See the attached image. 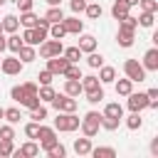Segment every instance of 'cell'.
Returning a JSON list of instances; mask_svg holds the SVG:
<instances>
[{
  "label": "cell",
  "mask_w": 158,
  "mask_h": 158,
  "mask_svg": "<svg viewBox=\"0 0 158 158\" xmlns=\"http://www.w3.org/2000/svg\"><path fill=\"white\" fill-rule=\"evenodd\" d=\"M79 116L77 111H57V118H54V131H64V133H72L79 128Z\"/></svg>",
  "instance_id": "6da1fadb"
},
{
  "label": "cell",
  "mask_w": 158,
  "mask_h": 158,
  "mask_svg": "<svg viewBox=\"0 0 158 158\" xmlns=\"http://www.w3.org/2000/svg\"><path fill=\"white\" fill-rule=\"evenodd\" d=\"M79 128H81V136L94 138V136L99 133V128H101V114H99V111H86L84 118L79 121Z\"/></svg>",
  "instance_id": "7a4b0ae2"
},
{
  "label": "cell",
  "mask_w": 158,
  "mask_h": 158,
  "mask_svg": "<svg viewBox=\"0 0 158 158\" xmlns=\"http://www.w3.org/2000/svg\"><path fill=\"white\" fill-rule=\"evenodd\" d=\"M123 74H126L133 84H136V81L141 84V81H146V74H148V72L143 69V64H141L138 59H126V62H123Z\"/></svg>",
  "instance_id": "3957f363"
},
{
  "label": "cell",
  "mask_w": 158,
  "mask_h": 158,
  "mask_svg": "<svg viewBox=\"0 0 158 158\" xmlns=\"http://www.w3.org/2000/svg\"><path fill=\"white\" fill-rule=\"evenodd\" d=\"M37 47H40V57H42V59H49V57H57V54L64 52L62 40H54V37H47V40L40 42Z\"/></svg>",
  "instance_id": "277c9868"
},
{
  "label": "cell",
  "mask_w": 158,
  "mask_h": 158,
  "mask_svg": "<svg viewBox=\"0 0 158 158\" xmlns=\"http://www.w3.org/2000/svg\"><path fill=\"white\" fill-rule=\"evenodd\" d=\"M35 141H40V148H42V151H49L59 138H57L54 126H42V123H40V131H37V138H35Z\"/></svg>",
  "instance_id": "5b68a950"
},
{
  "label": "cell",
  "mask_w": 158,
  "mask_h": 158,
  "mask_svg": "<svg viewBox=\"0 0 158 158\" xmlns=\"http://www.w3.org/2000/svg\"><path fill=\"white\" fill-rule=\"evenodd\" d=\"M22 69H25V64L20 62L17 54H12V57H2V62H0V72L7 74V77H17Z\"/></svg>",
  "instance_id": "8992f818"
},
{
  "label": "cell",
  "mask_w": 158,
  "mask_h": 158,
  "mask_svg": "<svg viewBox=\"0 0 158 158\" xmlns=\"http://www.w3.org/2000/svg\"><path fill=\"white\" fill-rule=\"evenodd\" d=\"M126 106H128V111H146L148 109V99H146V91H131L128 96H126Z\"/></svg>",
  "instance_id": "52a82bcc"
},
{
  "label": "cell",
  "mask_w": 158,
  "mask_h": 158,
  "mask_svg": "<svg viewBox=\"0 0 158 158\" xmlns=\"http://www.w3.org/2000/svg\"><path fill=\"white\" fill-rule=\"evenodd\" d=\"M49 104L54 106V111H77V106H79L77 99H74V96H67L64 91H62V94H54V99H52Z\"/></svg>",
  "instance_id": "ba28073f"
},
{
  "label": "cell",
  "mask_w": 158,
  "mask_h": 158,
  "mask_svg": "<svg viewBox=\"0 0 158 158\" xmlns=\"http://www.w3.org/2000/svg\"><path fill=\"white\" fill-rule=\"evenodd\" d=\"M69 64H72V62H69L64 54H57V57H49V59H47V69H49L54 77H57V74H64V69H67Z\"/></svg>",
  "instance_id": "9c48e42d"
},
{
  "label": "cell",
  "mask_w": 158,
  "mask_h": 158,
  "mask_svg": "<svg viewBox=\"0 0 158 158\" xmlns=\"http://www.w3.org/2000/svg\"><path fill=\"white\" fill-rule=\"evenodd\" d=\"M12 156H17V158H32V156H40V143L32 138V141H27V143H22L20 148H15V153Z\"/></svg>",
  "instance_id": "30bf717a"
},
{
  "label": "cell",
  "mask_w": 158,
  "mask_h": 158,
  "mask_svg": "<svg viewBox=\"0 0 158 158\" xmlns=\"http://www.w3.org/2000/svg\"><path fill=\"white\" fill-rule=\"evenodd\" d=\"M141 64H143L146 72H158V47H151V49L143 54Z\"/></svg>",
  "instance_id": "8fae6325"
},
{
  "label": "cell",
  "mask_w": 158,
  "mask_h": 158,
  "mask_svg": "<svg viewBox=\"0 0 158 158\" xmlns=\"http://www.w3.org/2000/svg\"><path fill=\"white\" fill-rule=\"evenodd\" d=\"M62 25H64L67 35H81V32H84V22H81L77 15H72V17H64V20H62Z\"/></svg>",
  "instance_id": "7c38bea8"
},
{
  "label": "cell",
  "mask_w": 158,
  "mask_h": 158,
  "mask_svg": "<svg viewBox=\"0 0 158 158\" xmlns=\"http://www.w3.org/2000/svg\"><path fill=\"white\" fill-rule=\"evenodd\" d=\"M133 40H136V32H133V30H123V27H118V32H116V42H118V47L128 49V47L133 44Z\"/></svg>",
  "instance_id": "4fadbf2b"
},
{
  "label": "cell",
  "mask_w": 158,
  "mask_h": 158,
  "mask_svg": "<svg viewBox=\"0 0 158 158\" xmlns=\"http://www.w3.org/2000/svg\"><path fill=\"white\" fill-rule=\"evenodd\" d=\"M104 84L99 81V77H94V74H89V77H81V94H89V91H96V89H101Z\"/></svg>",
  "instance_id": "5bb4252c"
},
{
  "label": "cell",
  "mask_w": 158,
  "mask_h": 158,
  "mask_svg": "<svg viewBox=\"0 0 158 158\" xmlns=\"http://www.w3.org/2000/svg\"><path fill=\"white\" fill-rule=\"evenodd\" d=\"M114 89H116L118 96H128V94L133 91V81H131L128 77H123V79H114Z\"/></svg>",
  "instance_id": "9a60e30c"
},
{
  "label": "cell",
  "mask_w": 158,
  "mask_h": 158,
  "mask_svg": "<svg viewBox=\"0 0 158 158\" xmlns=\"http://www.w3.org/2000/svg\"><path fill=\"white\" fill-rule=\"evenodd\" d=\"M131 12V5L126 2V0H114V5H111V15H114V20H121V17H126Z\"/></svg>",
  "instance_id": "2e32d148"
},
{
  "label": "cell",
  "mask_w": 158,
  "mask_h": 158,
  "mask_svg": "<svg viewBox=\"0 0 158 158\" xmlns=\"http://www.w3.org/2000/svg\"><path fill=\"white\" fill-rule=\"evenodd\" d=\"M77 47L81 49V54H89V52H94V49H96V37H94V35H81Z\"/></svg>",
  "instance_id": "e0dca14e"
},
{
  "label": "cell",
  "mask_w": 158,
  "mask_h": 158,
  "mask_svg": "<svg viewBox=\"0 0 158 158\" xmlns=\"http://www.w3.org/2000/svg\"><path fill=\"white\" fill-rule=\"evenodd\" d=\"M17 57H20V62H22V64H30V62H35V59H37V49H35L32 44H22V47H20V52H17Z\"/></svg>",
  "instance_id": "ac0fdd59"
},
{
  "label": "cell",
  "mask_w": 158,
  "mask_h": 158,
  "mask_svg": "<svg viewBox=\"0 0 158 158\" xmlns=\"http://www.w3.org/2000/svg\"><path fill=\"white\" fill-rule=\"evenodd\" d=\"M0 22H2V32H5V35H10V32H17V30H20V20H17V15H5Z\"/></svg>",
  "instance_id": "d6986e66"
},
{
  "label": "cell",
  "mask_w": 158,
  "mask_h": 158,
  "mask_svg": "<svg viewBox=\"0 0 158 158\" xmlns=\"http://www.w3.org/2000/svg\"><path fill=\"white\" fill-rule=\"evenodd\" d=\"M114 79H116V69L109 67V64H101L99 67V81L101 84H114Z\"/></svg>",
  "instance_id": "ffe728a7"
},
{
  "label": "cell",
  "mask_w": 158,
  "mask_h": 158,
  "mask_svg": "<svg viewBox=\"0 0 158 158\" xmlns=\"http://www.w3.org/2000/svg\"><path fill=\"white\" fill-rule=\"evenodd\" d=\"M64 94L77 99L81 94V79H64Z\"/></svg>",
  "instance_id": "44dd1931"
},
{
  "label": "cell",
  "mask_w": 158,
  "mask_h": 158,
  "mask_svg": "<svg viewBox=\"0 0 158 158\" xmlns=\"http://www.w3.org/2000/svg\"><path fill=\"white\" fill-rule=\"evenodd\" d=\"M89 156H94V158H116V148H111V146H91V151H89Z\"/></svg>",
  "instance_id": "7402d4cb"
},
{
  "label": "cell",
  "mask_w": 158,
  "mask_h": 158,
  "mask_svg": "<svg viewBox=\"0 0 158 158\" xmlns=\"http://www.w3.org/2000/svg\"><path fill=\"white\" fill-rule=\"evenodd\" d=\"M5 44H7V49H10L12 54H17V52H20V47H22L25 42H22V37H20L17 32H10V35L5 37Z\"/></svg>",
  "instance_id": "603a6c76"
},
{
  "label": "cell",
  "mask_w": 158,
  "mask_h": 158,
  "mask_svg": "<svg viewBox=\"0 0 158 158\" xmlns=\"http://www.w3.org/2000/svg\"><path fill=\"white\" fill-rule=\"evenodd\" d=\"M104 116H109V118H123V106L118 101H111V104L104 106Z\"/></svg>",
  "instance_id": "cb8c5ba5"
},
{
  "label": "cell",
  "mask_w": 158,
  "mask_h": 158,
  "mask_svg": "<svg viewBox=\"0 0 158 158\" xmlns=\"http://www.w3.org/2000/svg\"><path fill=\"white\" fill-rule=\"evenodd\" d=\"M89 151H91V138H89V136L74 141V153H77V156H89Z\"/></svg>",
  "instance_id": "d4e9b609"
},
{
  "label": "cell",
  "mask_w": 158,
  "mask_h": 158,
  "mask_svg": "<svg viewBox=\"0 0 158 158\" xmlns=\"http://www.w3.org/2000/svg\"><path fill=\"white\" fill-rule=\"evenodd\" d=\"M54 94H57V91L52 89V84H42V86L37 89V96H40V101H42V104H49V101L54 99Z\"/></svg>",
  "instance_id": "484cf974"
},
{
  "label": "cell",
  "mask_w": 158,
  "mask_h": 158,
  "mask_svg": "<svg viewBox=\"0 0 158 158\" xmlns=\"http://www.w3.org/2000/svg\"><path fill=\"white\" fill-rule=\"evenodd\" d=\"M141 126H143V118H141V114H138V111H131V114L126 116V128H128V131H138Z\"/></svg>",
  "instance_id": "4316f807"
},
{
  "label": "cell",
  "mask_w": 158,
  "mask_h": 158,
  "mask_svg": "<svg viewBox=\"0 0 158 158\" xmlns=\"http://www.w3.org/2000/svg\"><path fill=\"white\" fill-rule=\"evenodd\" d=\"M44 17L49 20V25H52V22H62V20H64V12H62V5H52V7H49V10L44 12Z\"/></svg>",
  "instance_id": "83f0119b"
},
{
  "label": "cell",
  "mask_w": 158,
  "mask_h": 158,
  "mask_svg": "<svg viewBox=\"0 0 158 158\" xmlns=\"http://www.w3.org/2000/svg\"><path fill=\"white\" fill-rule=\"evenodd\" d=\"M2 118H5L7 123H12V126H15V123H20L22 114H20V109H17V106H10V109H5V111H2Z\"/></svg>",
  "instance_id": "f1b7e54d"
},
{
  "label": "cell",
  "mask_w": 158,
  "mask_h": 158,
  "mask_svg": "<svg viewBox=\"0 0 158 158\" xmlns=\"http://www.w3.org/2000/svg\"><path fill=\"white\" fill-rule=\"evenodd\" d=\"M84 12H86V17H89V20H99V17L104 15V10H101V5H99V2H86Z\"/></svg>",
  "instance_id": "f546056e"
},
{
  "label": "cell",
  "mask_w": 158,
  "mask_h": 158,
  "mask_svg": "<svg viewBox=\"0 0 158 158\" xmlns=\"http://www.w3.org/2000/svg\"><path fill=\"white\" fill-rule=\"evenodd\" d=\"M37 17H40V15H35L32 10H27V12H20L17 20H20L22 27H35V25H37Z\"/></svg>",
  "instance_id": "4dcf8cb0"
},
{
  "label": "cell",
  "mask_w": 158,
  "mask_h": 158,
  "mask_svg": "<svg viewBox=\"0 0 158 158\" xmlns=\"http://www.w3.org/2000/svg\"><path fill=\"white\" fill-rule=\"evenodd\" d=\"M136 20H138V25H141V27L151 30V27H153V22H156V12H143V10H141V15H138Z\"/></svg>",
  "instance_id": "1f68e13d"
},
{
  "label": "cell",
  "mask_w": 158,
  "mask_h": 158,
  "mask_svg": "<svg viewBox=\"0 0 158 158\" xmlns=\"http://www.w3.org/2000/svg\"><path fill=\"white\" fill-rule=\"evenodd\" d=\"M62 54H64L72 64H79V59H81V49H79L77 44H74V47H64V52H62Z\"/></svg>",
  "instance_id": "d6a6232c"
},
{
  "label": "cell",
  "mask_w": 158,
  "mask_h": 158,
  "mask_svg": "<svg viewBox=\"0 0 158 158\" xmlns=\"http://www.w3.org/2000/svg\"><path fill=\"white\" fill-rule=\"evenodd\" d=\"M86 64H89L91 69H99V67L104 64V54H101V52H96V49H94V52H89V54H86Z\"/></svg>",
  "instance_id": "836d02e7"
},
{
  "label": "cell",
  "mask_w": 158,
  "mask_h": 158,
  "mask_svg": "<svg viewBox=\"0 0 158 158\" xmlns=\"http://www.w3.org/2000/svg\"><path fill=\"white\" fill-rule=\"evenodd\" d=\"M118 27H123V30H133V32H136V30H138V20L128 12L126 17H121V20H118Z\"/></svg>",
  "instance_id": "e575fe53"
},
{
  "label": "cell",
  "mask_w": 158,
  "mask_h": 158,
  "mask_svg": "<svg viewBox=\"0 0 158 158\" xmlns=\"http://www.w3.org/2000/svg\"><path fill=\"white\" fill-rule=\"evenodd\" d=\"M30 118L32 121H37V123H42L44 118H47V109L40 104V106H35V109H30Z\"/></svg>",
  "instance_id": "d590c367"
},
{
  "label": "cell",
  "mask_w": 158,
  "mask_h": 158,
  "mask_svg": "<svg viewBox=\"0 0 158 158\" xmlns=\"http://www.w3.org/2000/svg\"><path fill=\"white\" fill-rule=\"evenodd\" d=\"M64 35H67V30H64V25H62V22H52V25H49V37L62 40Z\"/></svg>",
  "instance_id": "8d00e7d4"
},
{
  "label": "cell",
  "mask_w": 158,
  "mask_h": 158,
  "mask_svg": "<svg viewBox=\"0 0 158 158\" xmlns=\"http://www.w3.org/2000/svg\"><path fill=\"white\" fill-rule=\"evenodd\" d=\"M44 153H47L49 158H64V156H67V148H64V146H62V143L57 141V143H54V146H52L49 151H44Z\"/></svg>",
  "instance_id": "74e56055"
},
{
  "label": "cell",
  "mask_w": 158,
  "mask_h": 158,
  "mask_svg": "<svg viewBox=\"0 0 158 158\" xmlns=\"http://www.w3.org/2000/svg\"><path fill=\"white\" fill-rule=\"evenodd\" d=\"M62 77H64V79H81V69H79V64H69V67L64 69Z\"/></svg>",
  "instance_id": "f35d334b"
},
{
  "label": "cell",
  "mask_w": 158,
  "mask_h": 158,
  "mask_svg": "<svg viewBox=\"0 0 158 158\" xmlns=\"http://www.w3.org/2000/svg\"><path fill=\"white\" fill-rule=\"evenodd\" d=\"M118 123H121V118H109V116L101 114V128H106V131H116Z\"/></svg>",
  "instance_id": "ab89813d"
},
{
  "label": "cell",
  "mask_w": 158,
  "mask_h": 158,
  "mask_svg": "<svg viewBox=\"0 0 158 158\" xmlns=\"http://www.w3.org/2000/svg\"><path fill=\"white\" fill-rule=\"evenodd\" d=\"M86 101H89L91 106H94V104H101V101H104V86L96 89V91H89V94H86Z\"/></svg>",
  "instance_id": "60d3db41"
},
{
  "label": "cell",
  "mask_w": 158,
  "mask_h": 158,
  "mask_svg": "<svg viewBox=\"0 0 158 158\" xmlns=\"http://www.w3.org/2000/svg\"><path fill=\"white\" fill-rule=\"evenodd\" d=\"M12 138H15V128H12V123L0 126V141H12Z\"/></svg>",
  "instance_id": "b9f144b4"
},
{
  "label": "cell",
  "mask_w": 158,
  "mask_h": 158,
  "mask_svg": "<svg viewBox=\"0 0 158 158\" xmlns=\"http://www.w3.org/2000/svg\"><path fill=\"white\" fill-rule=\"evenodd\" d=\"M25 96H27V94H25V89H22L20 84L10 89V99H12V101H17V104H22V99H25Z\"/></svg>",
  "instance_id": "7bdbcfd3"
},
{
  "label": "cell",
  "mask_w": 158,
  "mask_h": 158,
  "mask_svg": "<svg viewBox=\"0 0 158 158\" xmlns=\"http://www.w3.org/2000/svg\"><path fill=\"white\" fill-rule=\"evenodd\" d=\"M40 104H42V101H40V96H37V94H27V96L22 99V104H20V106H27V109H35V106H40Z\"/></svg>",
  "instance_id": "ee69618b"
},
{
  "label": "cell",
  "mask_w": 158,
  "mask_h": 158,
  "mask_svg": "<svg viewBox=\"0 0 158 158\" xmlns=\"http://www.w3.org/2000/svg\"><path fill=\"white\" fill-rule=\"evenodd\" d=\"M143 12H158V0H138Z\"/></svg>",
  "instance_id": "f6af8a7d"
},
{
  "label": "cell",
  "mask_w": 158,
  "mask_h": 158,
  "mask_svg": "<svg viewBox=\"0 0 158 158\" xmlns=\"http://www.w3.org/2000/svg\"><path fill=\"white\" fill-rule=\"evenodd\" d=\"M12 153H15L12 141H0V158H7V156H12Z\"/></svg>",
  "instance_id": "bcb514c9"
},
{
  "label": "cell",
  "mask_w": 158,
  "mask_h": 158,
  "mask_svg": "<svg viewBox=\"0 0 158 158\" xmlns=\"http://www.w3.org/2000/svg\"><path fill=\"white\" fill-rule=\"evenodd\" d=\"M146 99H148V109H158V89H148Z\"/></svg>",
  "instance_id": "7dc6e473"
},
{
  "label": "cell",
  "mask_w": 158,
  "mask_h": 158,
  "mask_svg": "<svg viewBox=\"0 0 158 158\" xmlns=\"http://www.w3.org/2000/svg\"><path fill=\"white\" fill-rule=\"evenodd\" d=\"M37 131H40V123H37V121L25 123V136H27V138H37Z\"/></svg>",
  "instance_id": "c3c4849f"
},
{
  "label": "cell",
  "mask_w": 158,
  "mask_h": 158,
  "mask_svg": "<svg viewBox=\"0 0 158 158\" xmlns=\"http://www.w3.org/2000/svg\"><path fill=\"white\" fill-rule=\"evenodd\" d=\"M37 79H40V86H42V84H52V79H54V74H52L49 69H42V72L37 74Z\"/></svg>",
  "instance_id": "681fc988"
},
{
  "label": "cell",
  "mask_w": 158,
  "mask_h": 158,
  "mask_svg": "<svg viewBox=\"0 0 158 158\" xmlns=\"http://www.w3.org/2000/svg\"><path fill=\"white\" fill-rule=\"evenodd\" d=\"M69 7H72V12H74V15H79V12H84L86 0H69Z\"/></svg>",
  "instance_id": "f907efd6"
},
{
  "label": "cell",
  "mask_w": 158,
  "mask_h": 158,
  "mask_svg": "<svg viewBox=\"0 0 158 158\" xmlns=\"http://www.w3.org/2000/svg\"><path fill=\"white\" fill-rule=\"evenodd\" d=\"M15 2H17L20 12H27V10H32V5H35V0H15Z\"/></svg>",
  "instance_id": "816d5d0a"
},
{
  "label": "cell",
  "mask_w": 158,
  "mask_h": 158,
  "mask_svg": "<svg viewBox=\"0 0 158 158\" xmlns=\"http://www.w3.org/2000/svg\"><path fill=\"white\" fill-rule=\"evenodd\" d=\"M22 89H25V94H37V89H40V86H37L35 81H25V84H22Z\"/></svg>",
  "instance_id": "f5cc1de1"
},
{
  "label": "cell",
  "mask_w": 158,
  "mask_h": 158,
  "mask_svg": "<svg viewBox=\"0 0 158 158\" xmlns=\"http://www.w3.org/2000/svg\"><path fill=\"white\" fill-rule=\"evenodd\" d=\"M5 37H7V35H5V32H0V54L7 49V44H5Z\"/></svg>",
  "instance_id": "db71d44e"
},
{
  "label": "cell",
  "mask_w": 158,
  "mask_h": 158,
  "mask_svg": "<svg viewBox=\"0 0 158 158\" xmlns=\"http://www.w3.org/2000/svg\"><path fill=\"white\" fill-rule=\"evenodd\" d=\"M151 153H153V156H158V138H153V141H151Z\"/></svg>",
  "instance_id": "11a10c76"
},
{
  "label": "cell",
  "mask_w": 158,
  "mask_h": 158,
  "mask_svg": "<svg viewBox=\"0 0 158 158\" xmlns=\"http://www.w3.org/2000/svg\"><path fill=\"white\" fill-rule=\"evenodd\" d=\"M47 5L52 7V5H62V0H47Z\"/></svg>",
  "instance_id": "9f6ffc18"
},
{
  "label": "cell",
  "mask_w": 158,
  "mask_h": 158,
  "mask_svg": "<svg viewBox=\"0 0 158 158\" xmlns=\"http://www.w3.org/2000/svg\"><path fill=\"white\" fill-rule=\"evenodd\" d=\"M126 2H128L131 7H136V5H138V0H126Z\"/></svg>",
  "instance_id": "6f0895ef"
},
{
  "label": "cell",
  "mask_w": 158,
  "mask_h": 158,
  "mask_svg": "<svg viewBox=\"0 0 158 158\" xmlns=\"http://www.w3.org/2000/svg\"><path fill=\"white\" fill-rule=\"evenodd\" d=\"M2 111H5V109H2V106H0V118H2Z\"/></svg>",
  "instance_id": "680465c9"
},
{
  "label": "cell",
  "mask_w": 158,
  "mask_h": 158,
  "mask_svg": "<svg viewBox=\"0 0 158 158\" xmlns=\"http://www.w3.org/2000/svg\"><path fill=\"white\" fill-rule=\"evenodd\" d=\"M0 32H2V22H0Z\"/></svg>",
  "instance_id": "91938a15"
},
{
  "label": "cell",
  "mask_w": 158,
  "mask_h": 158,
  "mask_svg": "<svg viewBox=\"0 0 158 158\" xmlns=\"http://www.w3.org/2000/svg\"><path fill=\"white\" fill-rule=\"evenodd\" d=\"M0 5H5V0H0Z\"/></svg>",
  "instance_id": "94428289"
},
{
  "label": "cell",
  "mask_w": 158,
  "mask_h": 158,
  "mask_svg": "<svg viewBox=\"0 0 158 158\" xmlns=\"http://www.w3.org/2000/svg\"><path fill=\"white\" fill-rule=\"evenodd\" d=\"M0 62H2V57H0Z\"/></svg>",
  "instance_id": "6125c7cd"
}]
</instances>
